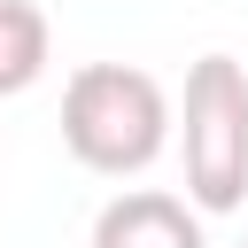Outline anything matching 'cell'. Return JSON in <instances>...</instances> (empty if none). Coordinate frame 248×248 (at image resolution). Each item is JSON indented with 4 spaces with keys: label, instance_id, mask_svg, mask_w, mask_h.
Listing matches in <instances>:
<instances>
[{
    "label": "cell",
    "instance_id": "obj_1",
    "mask_svg": "<svg viewBox=\"0 0 248 248\" xmlns=\"http://www.w3.org/2000/svg\"><path fill=\"white\" fill-rule=\"evenodd\" d=\"M62 147L93 178H140L170 147V93L132 62H85L62 85Z\"/></svg>",
    "mask_w": 248,
    "mask_h": 248
},
{
    "label": "cell",
    "instance_id": "obj_2",
    "mask_svg": "<svg viewBox=\"0 0 248 248\" xmlns=\"http://www.w3.org/2000/svg\"><path fill=\"white\" fill-rule=\"evenodd\" d=\"M178 163L186 202L202 217H232L248 202V70L232 54H202L178 93Z\"/></svg>",
    "mask_w": 248,
    "mask_h": 248
},
{
    "label": "cell",
    "instance_id": "obj_3",
    "mask_svg": "<svg viewBox=\"0 0 248 248\" xmlns=\"http://www.w3.org/2000/svg\"><path fill=\"white\" fill-rule=\"evenodd\" d=\"M85 248H209V240H202V209L194 202H178L163 186H132L116 202H101Z\"/></svg>",
    "mask_w": 248,
    "mask_h": 248
},
{
    "label": "cell",
    "instance_id": "obj_4",
    "mask_svg": "<svg viewBox=\"0 0 248 248\" xmlns=\"http://www.w3.org/2000/svg\"><path fill=\"white\" fill-rule=\"evenodd\" d=\"M54 62V31L39 16V0H0V101L31 93Z\"/></svg>",
    "mask_w": 248,
    "mask_h": 248
},
{
    "label": "cell",
    "instance_id": "obj_5",
    "mask_svg": "<svg viewBox=\"0 0 248 248\" xmlns=\"http://www.w3.org/2000/svg\"><path fill=\"white\" fill-rule=\"evenodd\" d=\"M240 248H248V240H240Z\"/></svg>",
    "mask_w": 248,
    "mask_h": 248
}]
</instances>
